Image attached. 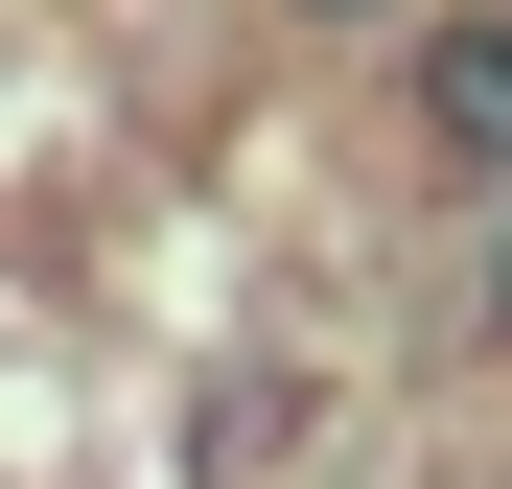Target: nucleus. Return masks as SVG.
Segmentation results:
<instances>
[{"label": "nucleus", "instance_id": "f257e3e1", "mask_svg": "<svg viewBox=\"0 0 512 489\" xmlns=\"http://www.w3.org/2000/svg\"><path fill=\"white\" fill-rule=\"evenodd\" d=\"M396 117L419 187H512V0H396Z\"/></svg>", "mask_w": 512, "mask_h": 489}, {"label": "nucleus", "instance_id": "f03ea898", "mask_svg": "<svg viewBox=\"0 0 512 489\" xmlns=\"http://www.w3.org/2000/svg\"><path fill=\"white\" fill-rule=\"evenodd\" d=\"M326 24H396V0H326Z\"/></svg>", "mask_w": 512, "mask_h": 489}, {"label": "nucleus", "instance_id": "7ed1b4c3", "mask_svg": "<svg viewBox=\"0 0 512 489\" xmlns=\"http://www.w3.org/2000/svg\"><path fill=\"white\" fill-rule=\"evenodd\" d=\"M489 303H512V257H489Z\"/></svg>", "mask_w": 512, "mask_h": 489}]
</instances>
